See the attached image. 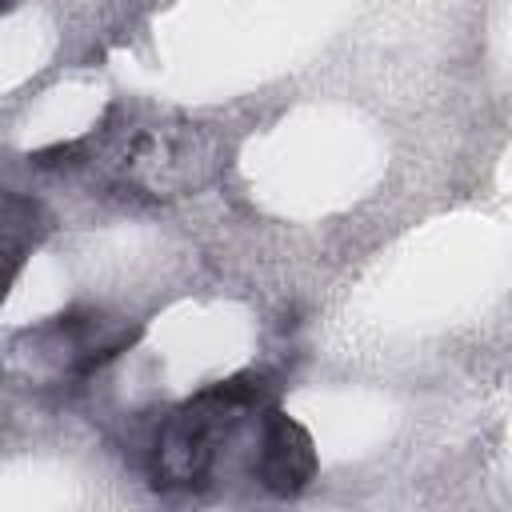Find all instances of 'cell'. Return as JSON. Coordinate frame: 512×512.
<instances>
[{"instance_id":"obj_1","label":"cell","mask_w":512,"mask_h":512,"mask_svg":"<svg viewBox=\"0 0 512 512\" xmlns=\"http://www.w3.org/2000/svg\"><path fill=\"white\" fill-rule=\"evenodd\" d=\"M256 476L272 492H296L312 476V444L308 436L280 412L264 416L260 448H256Z\"/></svg>"}]
</instances>
